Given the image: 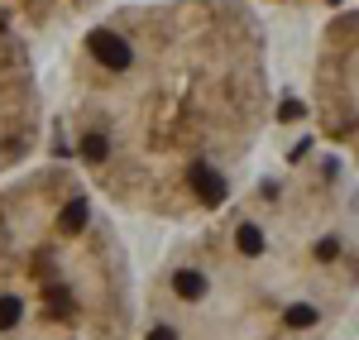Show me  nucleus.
Here are the masks:
<instances>
[{"label":"nucleus","mask_w":359,"mask_h":340,"mask_svg":"<svg viewBox=\"0 0 359 340\" xmlns=\"http://www.w3.org/2000/svg\"><path fill=\"white\" fill-rule=\"evenodd\" d=\"M86 48H91V57H101L106 67H130V43L120 39V34H111V29H96L91 39H86Z\"/></svg>","instance_id":"f257e3e1"},{"label":"nucleus","mask_w":359,"mask_h":340,"mask_svg":"<svg viewBox=\"0 0 359 340\" xmlns=\"http://www.w3.org/2000/svg\"><path fill=\"white\" fill-rule=\"evenodd\" d=\"M192 187H196V197L206 201V206H221V201H225V177L216 168H206V163H196V168H192Z\"/></svg>","instance_id":"f03ea898"},{"label":"nucleus","mask_w":359,"mask_h":340,"mask_svg":"<svg viewBox=\"0 0 359 340\" xmlns=\"http://www.w3.org/2000/svg\"><path fill=\"white\" fill-rule=\"evenodd\" d=\"M172 287H177L182 297H206V278H201L196 268H177V278H172Z\"/></svg>","instance_id":"7ed1b4c3"},{"label":"nucleus","mask_w":359,"mask_h":340,"mask_svg":"<svg viewBox=\"0 0 359 340\" xmlns=\"http://www.w3.org/2000/svg\"><path fill=\"white\" fill-rule=\"evenodd\" d=\"M235 245H240V254H264V230L259 226H240L235 230Z\"/></svg>","instance_id":"20e7f679"},{"label":"nucleus","mask_w":359,"mask_h":340,"mask_svg":"<svg viewBox=\"0 0 359 340\" xmlns=\"http://www.w3.org/2000/svg\"><path fill=\"white\" fill-rule=\"evenodd\" d=\"M82 226H86V201H67V206H62V230L77 235Z\"/></svg>","instance_id":"39448f33"},{"label":"nucleus","mask_w":359,"mask_h":340,"mask_svg":"<svg viewBox=\"0 0 359 340\" xmlns=\"http://www.w3.org/2000/svg\"><path fill=\"white\" fill-rule=\"evenodd\" d=\"M20 316H25V302L20 297H0V331H10Z\"/></svg>","instance_id":"423d86ee"},{"label":"nucleus","mask_w":359,"mask_h":340,"mask_svg":"<svg viewBox=\"0 0 359 340\" xmlns=\"http://www.w3.org/2000/svg\"><path fill=\"white\" fill-rule=\"evenodd\" d=\"M82 154L91 158V163H106V154H111V144H106V135H91V140L82 144Z\"/></svg>","instance_id":"0eeeda50"},{"label":"nucleus","mask_w":359,"mask_h":340,"mask_svg":"<svg viewBox=\"0 0 359 340\" xmlns=\"http://www.w3.org/2000/svg\"><path fill=\"white\" fill-rule=\"evenodd\" d=\"M311 321H316V307H306V302L287 307V326H311Z\"/></svg>","instance_id":"6e6552de"},{"label":"nucleus","mask_w":359,"mask_h":340,"mask_svg":"<svg viewBox=\"0 0 359 340\" xmlns=\"http://www.w3.org/2000/svg\"><path fill=\"white\" fill-rule=\"evenodd\" d=\"M149 340H177V331H172V326H158V331H154Z\"/></svg>","instance_id":"1a4fd4ad"}]
</instances>
